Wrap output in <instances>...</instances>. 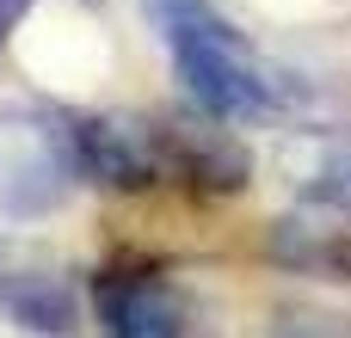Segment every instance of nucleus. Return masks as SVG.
<instances>
[{
    "mask_svg": "<svg viewBox=\"0 0 351 338\" xmlns=\"http://www.w3.org/2000/svg\"><path fill=\"white\" fill-rule=\"evenodd\" d=\"M74 166L105 191H148L173 172L167 129H154L142 117H123V111L80 117L74 123Z\"/></svg>",
    "mask_w": 351,
    "mask_h": 338,
    "instance_id": "obj_3",
    "label": "nucleus"
},
{
    "mask_svg": "<svg viewBox=\"0 0 351 338\" xmlns=\"http://www.w3.org/2000/svg\"><path fill=\"white\" fill-rule=\"evenodd\" d=\"M74 179V129L43 111H0V216L37 222L68 197Z\"/></svg>",
    "mask_w": 351,
    "mask_h": 338,
    "instance_id": "obj_2",
    "label": "nucleus"
},
{
    "mask_svg": "<svg viewBox=\"0 0 351 338\" xmlns=\"http://www.w3.org/2000/svg\"><path fill=\"white\" fill-rule=\"evenodd\" d=\"M93 302L105 338H185V308L154 271H105Z\"/></svg>",
    "mask_w": 351,
    "mask_h": 338,
    "instance_id": "obj_5",
    "label": "nucleus"
},
{
    "mask_svg": "<svg viewBox=\"0 0 351 338\" xmlns=\"http://www.w3.org/2000/svg\"><path fill=\"white\" fill-rule=\"evenodd\" d=\"M271 338H351V320L321 302H284L271 314Z\"/></svg>",
    "mask_w": 351,
    "mask_h": 338,
    "instance_id": "obj_9",
    "label": "nucleus"
},
{
    "mask_svg": "<svg viewBox=\"0 0 351 338\" xmlns=\"http://www.w3.org/2000/svg\"><path fill=\"white\" fill-rule=\"evenodd\" d=\"M25 6H31V0H0V37H6V31L25 18Z\"/></svg>",
    "mask_w": 351,
    "mask_h": 338,
    "instance_id": "obj_10",
    "label": "nucleus"
},
{
    "mask_svg": "<svg viewBox=\"0 0 351 338\" xmlns=\"http://www.w3.org/2000/svg\"><path fill=\"white\" fill-rule=\"evenodd\" d=\"M167 154H173V172L185 179V185H197V191H210V197H228V191H241L247 179H253V154H247V142L228 129V123H179V129H167Z\"/></svg>",
    "mask_w": 351,
    "mask_h": 338,
    "instance_id": "obj_7",
    "label": "nucleus"
},
{
    "mask_svg": "<svg viewBox=\"0 0 351 338\" xmlns=\"http://www.w3.org/2000/svg\"><path fill=\"white\" fill-rule=\"evenodd\" d=\"M302 197L351 222V142H327L315 154V166L302 172Z\"/></svg>",
    "mask_w": 351,
    "mask_h": 338,
    "instance_id": "obj_8",
    "label": "nucleus"
},
{
    "mask_svg": "<svg viewBox=\"0 0 351 338\" xmlns=\"http://www.w3.org/2000/svg\"><path fill=\"white\" fill-rule=\"evenodd\" d=\"M0 314L19 320L25 333L68 338L80 326V296L49 252H37L25 240H0Z\"/></svg>",
    "mask_w": 351,
    "mask_h": 338,
    "instance_id": "obj_4",
    "label": "nucleus"
},
{
    "mask_svg": "<svg viewBox=\"0 0 351 338\" xmlns=\"http://www.w3.org/2000/svg\"><path fill=\"white\" fill-rule=\"evenodd\" d=\"M179 86L191 105L216 123H259L284 111V80L265 68V55L241 37L234 18L216 12V0H142Z\"/></svg>",
    "mask_w": 351,
    "mask_h": 338,
    "instance_id": "obj_1",
    "label": "nucleus"
},
{
    "mask_svg": "<svg viewBox=\"0 0 351 338\" xmlns=\"http://www.w3.org/2000/svg\"><path fill=\"white\" fill-rule=\"evenodd\" d=\"M271 259L290 265V271H302V277L351 283V222L302 197V209H290V216L271 222Z\"/></svg>",
    "mask_w": 351,
    "mask_h": 338,
    "instance_id": "obj_6",
    "label": "nucleus"
}]
</instances>
